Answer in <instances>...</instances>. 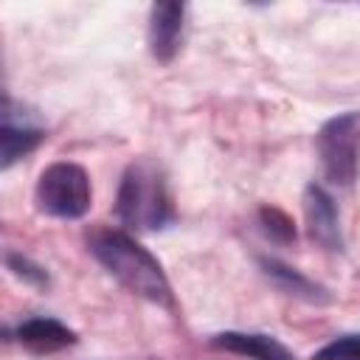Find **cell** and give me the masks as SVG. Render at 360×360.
Listing matches in <instances>:
<instances>
[{
    "mask_svg": "<svg viewBox=\"0 0 360 360\" xmlns=\"http://www.w3.org/2000/svg\"><path fill=\"white\" fill-rule=\"evenodd\" d=\"M87 248L96 262L132 295L174 309V292L163 273V264L135 236L118 228H96L87 236Z\"/></svg>",
    "mask_w": 360,
    "mask_h": 360,
    "instance_id": "cell-1",
    "label": "cell"
},
{
    "mask_svg": "<svg viewBox=\"0 0 360 360\" xmlns=\"http://www.w3.org/2000/svg\"><path fill=\"white\" fill-rule=\"evenodd\" d=\"M115 214L127 228L135 231H163L174 222V202L160 166L152 160H135L124 169Z\"/></svg>",
    "mask_w": 360,
    "mask_h": 360,
    "instance_id": "cell-2",
    "label": "cell"
},
{
    "mask_svg": "<svg viewBox=\"0 0 360 360\" xmlns=\"http://www.w3.org/2000/svg\"><path fill=\"white\" fill-rule=\"evenodd\" d=\"M315 149L323 177L338 188H349L360 174V110L326 118L315 132Z\"/></svg>",
    "mask_w": 360,
    "mask_h": 360,
    "instance_id": "cell-3",
    "label": "cell"
},
{
    "mask_svg": "<svg viewBox=\"0 0 360 360\" xmlns=\"http://www.w3.org/2000/svg\"><path fill=\"white\" fill-rule=\"evenodd\" d=\"M37 211L53 219H82L90 211L93 188L84 166L73 160H56L39 172L34 188Z\"/></svg>",
    "mask_w": 360,
    "mask_h": 360,
    "instance_id": "cell-4",
    "label": "cell"
},
{
    "mask_svg": "<svg viewBox=\"0 0 360 360\" xmlns=\"http://www.w3.org/2000/svg\"><path fill=\"white\" fill-rule=\"evenodd\" d=\"M301 202H304V219H307L309 239L329 253H340L343 250V228H340V211H338V202L332 200V194L323 186L309 183L304 188Z\"/></svg>",
    "mask_w": 360,
    "mask_h": 360,
    "instance_id": "cell-5",
    "label": "cell"
},
{
    "mask_svg": "<svg viewBox=\"0 0 360 360\" xmlns=\"http://www.w3.org/2000/svg\"><path fill=\"white\" fill-rule=\"evenodd\" d=\"M183 22H186V6L183 3H155L149 8V51L155 62L169 65L183 39Z\"/></svg>",
    "mask_w": 360,
    "mask_h": 360,
    "instance_id": "cell-6",
    "label": "cell"
},
{
    "mask_svg": "<svg viewBox=\"0 0 360 360\" xmlns=\"http://www.w3.org/2000/svg\"><path fill=\"white\" fill-rule=\"evenodd\" d=\"M45 141V129L22 115L14 112L11 96H6L3 101V127H0V166L8 169L14 166L20 158L31 155L39 143Z\"/></svg>",
    "mask_w": 360,
    "mask_h": 360,
    "instance_id": "cell-7",
    "label": "cell"
},
{
    "mask_svg": "<svg viewBox=\"0 0 360 360\" xmlns=\"http://www.w3.org/2000/svg\"><path fill=\"white\" fill-rule=\"evenodd\" d=\"M259 270L276 290H281L290 298H298L307 304H329L332 301V292L323 284L312 281L309 276H304L301 270H295L292 264H287L276 256H259Z\"/></svg>",
    "mask_w": 360,
    "mask_h": 360,
    "instance_id": "cell-8",
    "label": "cell"
},
{
    "mask_svg": "<svg viewBox=\"0 0 360 360\" xmlns=\"http://www.w3.org/2000/svg\"><path fill=\"white\" fill-rule=\"evenodd\" d=\"M211 346L219 349V352H231V354L248 357V360H295V354L278 338L264 335V332H236V329H228V332L214 335Z\"/></svg>",
    "mask_w": 360,
    "mask_h": 360,
    "instance_id": "cell-9",
    "label": "cell"
},
{
    "mask_svg": "<svg viewBox=\"0 0 360 360\" xmlns=\"http://www.w3.org/2000/svg\"><path fill=\"white\" fill-rule=\"evenodd\" d=\"M17 340L34 354H53L76 346L79 335L56 318H28L17 326Z\"/></svg>",
    "mask_w": 360,
    "mask_h": 360,
    "instance_id": "cell-10",
    "label": "cell"
},
{
    "mask_svg": "<svg viewBox=\"0 0 360 360\" xmlns=\"http://www.w3.org/2000/svg\"><path fill=\"white\" fill-rule=\"evenodd\" d=\"M256 217H259L262 233L270 242H276V245H292L295 242V222L290 219L287 211H281L276 205H262Z\"/></svg>",
    "mask_w": 360,
    "mask_h": 360,
    "instance_id": "cell-11",
    "label": "cell"
},
{
    "mask_svg": "<svg viewBox=\"0 0 360 360\" xmlns=\"http://www.w3.org/2000/svg\"><path fill=\"white\" fill-rule=\"evenodd\" d=\"M3 259H6V267L11 270V276H17L22 284L37 287V290H45V287L51 284L48 270H45L42 264H37L31 256H25V253H20V250H6Z\"/></svg>",
    "mask_w": 360,
    "mask_h": 360,
    "instance_id": "cell-12",
    "label": "cell"
},
{
    "mask_svg": "<svg viewBox=\"0 0 360 360\" xmlns=\"http://www.w3.org/2000/svg\"><path fill=\"white\" fill-rule=\"evenodd\" d=\"M312 360H360V335H340L321 346Z\"/></svg>",
    "mask_w": 360,
    "mask_h": 360,
    "instance_id": "cell-13",
    "label": "cell"
}]
</instances>
